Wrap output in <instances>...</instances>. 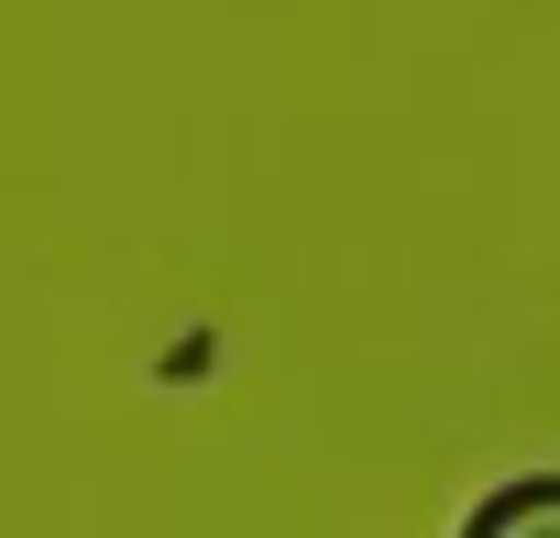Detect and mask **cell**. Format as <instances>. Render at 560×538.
<instances>
[{
  "label": "cell",
  "mask_w": 560,
  "mask_h": 538,
  "mask_svg": "<svg viewBox=\"0 0 560 538\" xmlns=\"http://www.w3.org/2000/svg\"><path fill=\"white\" fill-rule=\"evenodd\" d=\"M451 538H560V472H516V483L472 494Z\"/></svg>",
  "instance_id": "obj_1"
}]
</instances>
